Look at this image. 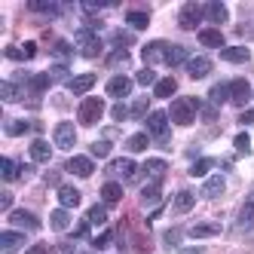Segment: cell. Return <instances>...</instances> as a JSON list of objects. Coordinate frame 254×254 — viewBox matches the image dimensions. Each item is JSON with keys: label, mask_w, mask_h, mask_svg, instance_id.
Returning <instances> with one entry per match:
<instances>
[{"label": "cell", "mask_w": 254, "mask_h": 254, "mask_svg": "<svg viewBox=\"0 0 254 254\" xmlns=\"http://www.w3.org/2000/svg\"><path fill=\"white\" fill-rule=\"evenodd\" d=\"M101 199H104L107 205H117L120 199H123V187L117 184V181H107V184L101 187Z\"/></svg>", "instance_id": "24"}, {"label": "cell", "mask_w": 254, "mask_h": 254, "mask_svg": "<svg viewBox=\"0 0 254 254\" xmlns=\"http://www.w3.org/2000/svg\"><path fill=\"white\" fill-rule=\"evenodd\" d=\"M129 92H132V80H129V77L117 74V77L107 80V95H111V98H126Z\"/></svg>", "instance_id": "9"}, {"label": "cell", "mask_w": 254, "mask_h": 254, "mask_svg": "<svg viewBox=\"0 0 254 254\" xmlns=\"http://www.w3.org/2000/svg\"><path fill=\"white\" fill-rule=\"evenodd\" d=\"M135 83H141V86H150V83H156V74L150 67H144V70H138V77H135Z\"/></svg>", "instance_id": "42"}, {"label": "cell", "mask_w": 254, "mask_h": 254, "mask_svg": "<svg viewBox=\"0 0 254 254\" xmlns=\"http://www.w3.org/2000/svg\"><path fill=\"white\" fill-rule=\"evenodd\" d=\"M147 104H150L147 98H138V101L132 104V114H129V117H135V120H141L144 114H147Z\"/></svg>", "instance_id": "43"}, {"label": "cell", "mask_w": 254, "mask_h": 254, "mask_svg": "<svg viewBox=\"0 0 254 254\" xmlns=\"http://www.w3.org/2000/svg\"><path fill=\"white\" fill-rule=\"evenodd\" d=\"M239 123H242V126H251V123H254V107H251V111H245V114L239 117Z\"/></svg>", "instance_id": "55"}, {"label": "cell", "mask_w": 254, "mask_h": 254, "mask_svg": "<svg viewBox=\"0 0 254 254\" xmlns=\"http://www.w3.org/2000/svg\"><path fill=\"white\" fill-rule=\"evenodd\" d=\"M0 169H3V181H15V178L22 175V166H15L12 159H3V162H0Z\"/></svg>", "instance_id": "38"}, {"label": "cell", "mask_w": 254, "mask_h": 254, "mask_svg": "<svg viewBox=\"0 0 254 254\" xmlns=\"http://www.w3.org/2000/svg\"><path fill=\"white\" fill-rule=\"evenodd\" d=\"M49 83H52V77H49V70H46V74H34L25 86H28V92H31L34 98H37L40 92H46V89H49Z\"/></svg>", "instance_id": "20"}, {"label": "cell", "mask_w": 254, "mask_h": 254, "mask_svg": "<svg viewBox=\"0 0 254 254\" xmlns=\"http://www.w3.org/2000/svg\"><path fill=\"white\" fill-rule=\"evenodd\" d=\"M0 95H3V101H19V98H25L22 86L15 83V80H6V83H3V89H0Z\"/></svg>", "instance_id": "31"}, {"label": "cell", "mask_w": 254, "mask_h": 254, "mask_svg": "<svg viewBox=\"0 0 254 254\" xmlns=\"http://www.w3.org/2000/svg\"><path fill=\"white\" fill-rule=\"evenodd\" d=\"M25 254H49V245H43V242H40V245H31Z\"/></svg>", "instance_id": "50"}, {"label": "cell", "mask_w": 254, "mask_h": 254, "mask_svg": "<svg viewBox=\"0 0 254 254\" xmlns=\"http://www.w3.org/2000/svg\"><path fill=\"white\" fill-rule=\"evenodd\" d=\"M126 62H129V52H126V49H117L114 56L107 59V64H126Z\"/></svg>", "instance_id": "46"}, {"label": "cell", "mask_w": 254, "mask_h": 254, "mask_svg": "<svg viewBox=\"0 0 254 254\" xmlns=\"http://www.w3.org/2000/svg\"><path fill=\"white\" fill-rule=\"evenodd\" d=\"M129 114H132V111H129L126 104H114V111H111V117H114V120H126Z\"/></svg>", "instance_id": "47"}, {"label": "cell", "mask_w": 254, "mask_h": 254, "mask_svg": "<svg viewBox=\"0 0 254 254\" xmlns=\"http://www.w3.org/2000/svg\"><path fill=\"white\" fill-rule=\"evenodd\" d=\"M221 233V224H196V227H190V236L193 239H208V236H217Z\"/></svg>", "instance_id": "29"}, {"label": "cell", "mask_w": 254, "mask_h": 254, "mask_svg": "<svg viewBox=\"0 0 254 254\" xmlns=\"http://www.w3.org/2000/svg\"><path fill=\"white\" fill-rule=\"evenodd\" d=\"M86 221L89 224H107V208L104 205H92V208H89V214H86Z\"/></svg>", "instance_id": "36"}, {"label": "cell", "mask_w": 254, "mask_h": 254, "mask_svg": "<svg viewBox=\"0 0 254 254\" xmlns=\"http://www.w3.org/2000/svg\"><path fill=\"white\" fill-rule=\"evenodd\" d=\"M227 190V178H221V175H214V178H208L205 184H202V196L205 199H217Z\"/></svg>", "instance_id": "18"}, {"label": "cell", "mask_w": 254, "mask_h": 254, "mask_svg": "<svg viewBox=\"0 0 254 254\" xmlns=\"http://www.w3.org/2000/svg\"><path fill=\"white\" fill-rule=\"evenodd\" d=\"M28 9H34V12H49V15H59V6H56V3H40V0H31V3H28Z\"/></svg>", "instance_id": "41"}, {"label": "cell", "mask_w": 254, "mask_h": 254, "mask_svg": "<svg viewBox=\"0 0 254 254\" xmlns=\"http://www.w3.org/2000/svg\"><path fill=\"white\" fill-rule=\"evenodd\" d=\"M233 144H236V150H239V153H248V150H251V138H248L245 132H242V135H236Z\"/></svg>", "instance_id": "45"}, {"label": "cell", "mask_w": 254, "mask_h": 254, "mask_svg": "<svg viewBox=\"0 0 254 254\" xmlns=\"http://www.w3.org/2000/svg\"><path fill=\"white\" fill-rule=\"evenodd\" d=\"M70 52H74V49H70V43H67V40H56V46H52V56L62 59V62H67V59H70Z\"/></svg>", "instance_id": "39"}, {"label": "cell", "mask_w": 254, "mask_h": 254, "mask_svg": "<svg viewBox=\"0 0 254 254\" xmlns=\"http://www.w3.org/2000/svg\"><path fill=\"white\" fill-rule=\"evenodd\" d=\"M202 9H205V19H211L214 25H224V22H227V15H230V12H227V6H224V3H217V0L205 3Z\"/></svg>", "instance_id": "19"}, {"label": "cell", "mask_w": 254, "mask_h": 254, "mask_svg": "<svg viewBox=\"0 0 254 254\" xmlns=\"http://www.w3.org/2000/svg\"><path fill=\"white\" fill-rule=\"evenodd\" d=\"M22 245H25V236L22 233H12V230L0 233V248H3V254H15Z\"/></svg>", "instance_id": "14"}, {"label": "cell", "mask_w": 254, "mask_h": 254, "mask_svg": "<svg viewBox=\"0 0 254 254\" xmlns=\"http://www.w3.org/2000/svg\"><path fill=\"white\" fill-rule=\"evenodd\" d=\"M22 52H25V59H34V56H37V43H25Z\"/></svg>", "instance_id": "51"}, {"label": "cell", "mask_w": 254, "mask_h": 254, "mask_svg": "<svg viewBox=\"0 0 254 254\" xmlns=\"http://www.w3.org/2000/svg\"><path fill=\"white\" fill-rule=\"evenodd\" d=\"M202 15H205V9L199 6V3H184L181 12H178V25L184 28V31H196V25L202 22Z\"/></svg>", "instance_id": "5"}, {"label": "cell", "mask_w": 254, "mask_h": 254, "mask_svg": "<svg viewBox=\"0 0 254 254\" xmlns=\"http://www.w3.org/2000/svg\"><path fill=\"white\" fill-rule=\"evenodd\" d=\"M59 254H74V248H70V242H64V245L59 248Z\"/></svg>", "instance_id": "61"}, {"label": "cell", "mask_w": 254, "mask_h": 254, "mask_svg": "<svg viewBox=\"0 0 254 254\" xmlns=\"http://www.w3.org/2000/svg\"><path fill=\"white\" fill-rule=\"evenodd\" d=\"M59 202H62V208H77L80 205V190L77 187H59Z\"/></svg>", "instance_id": "22"}, {"label": "cell", "mask_w": 254, "mask_h": 254, "mask_svg": "<svg viewBox=\"0 0 254 254\" xmlns=\"http://www.w3.org/2000/svg\"><path fill=\"white\" fill-rule=\"evenodd\" d=\"M184 62H190V59H187V49H184V46H169L166 64H169V67H178V64H184Z\"/></svg>", "instance_id": "33"}, {"label": "cell", "mask_w": 254, "mask_h": 254, "mask_svg": "<svg viewBox=\"0 0 254 254\" xmlns=\"http://www.w3.org/2000/svg\"><path fill=\"white\" fill-rule=\"evenodd\" d=\"M107 172H111L114 178H132L135 175V162L129 156H123V159H114L111 166H107Z\"/></svg>", "instance_id": "16"}, {"label": "cell", "mask_w": 254, "mask_h": 254, "mask_svg": "<svg viewBox=\"0 0 254 254\" xmlns=\"http://www.w3.org/2000/svg\"><path fill=\"white\" fill-rule=\"evenodd\" d=\"M6 59H12V62H22V59H25L22 46H6Z\"/></svg>", "instance_id": "48"}, {"label": "cell", "mask_w": 254, "mask_h": 254, "mask_svg": "<svg viewBox=\"0 0 254 254\" xmlns=\"http://www.w3.org/2000/svg\"><path fill=\"white\" fill-rule=\"evenodd\" d=\"M49 156H52V147H49L43 138H37V141L31 144V159L34 162H49Z\"/></svg>", "instance_id": "26"}, {"label": "cell", "mask_w": 254, "mask_h": 254, "mask_svg": "<svg viewBox=\"0 0 254 254\" xmlns=\"http://www.w3.org/2000/svg\"><path fill=\"white\" fill-rule=\"evenodd\" d=\"M166 242H169V245H178V242H181V233H178V230H169V233H166Z\"/></svg>", "instance_id": "53"}, {"label": "cell", "mask_w": 254, "mask_h": 254, "mask_svg": "<svg viewBox=\"0 0 254 254\" xmlns=\"http://www.w3.org/2000/svg\"><path fill=\"white\" fill-rule=\"evenodd\" d=\"M147 144H150V135L138 132V135H132L129 141H126V147H129V153H141V150H147Z\"/></svg>", "instance_id": "32"}, {"label": "cell", "mask_w": 254, "mask_h": 254, "mask_svg": "<svg viewBox=\"0 0 254 254\" xmlns=\"http://www.w3.org/2000/svg\"><path fill=\"white\" fill-rule=\"evenodd\" d=\"M49 77H52V80H64V77H67V67H64V64L52 67V70H49Z\"/></svg>", "instance_id": "49"}, {"label": "cell", "mask_w": 254, "mask_h": 254, "mask_svg": "<svg viewBox=\"0 0 254 254\" xmlns=\"http://www.w3.org/2000/svg\"><path fill=\"white\" fill-rule=\"evenodd\" d=\"M31 175H34V166H22V175L19 178H31Z\"/></svg>", "instance_id": "58"}, {"label": "cell", "mask_w": 254, "mask_h": 254, "mask_svg": "<svg viewBox=\"0 0 254 254\" xmlns=\"http://www.w3.org/2000/svg\"><path fill=\"white\" fill-rule=\"evenodd\" d=\"M141 56H144V64H159V62H166V56H169V43L166 40H153V43H147L141 49Z\"/></svg>", "instance_id": "6"}, {"label": "cell", "mask_w": 254, "mask_h": 254, "mask_svg": "<svg viewBox=\"0 0 254 254\" xmlns=\"http://www.w3.org/2000/svg\"><path fill=\"white\" fill-rule=\"evenodd\" d=\"M49 227L59 230V233L67 230V227H70V214H67V208H56V211H52V214H49Z\"/></svg>", "instance_id": "28"}, {"label": "cell", "mask_w": 254, "mask_h": 254, "mask_svg": "<svg viewBox=\"0 0 254 254\" xmlns=\"http://www.w3.org/2000/svg\"><path fill=\"white\" fill-rule=\"evenodd\" d=\"M230 98V83H217V86H211V92H208V101L211 104H224Z\"/></svg>", "instance_id": "34"}, {"label": "cell", "mask_w": 254, "mask_h": 254, "mask_svg": "<svg viewBox=\"0 0 254 254\" xmlns=\"http://www.w3.org/2000/svg\"><path fill=\"white\" fill-rule=\"evenodd\" d=\"M107 242H111V233H101V236H98V239H95L92 245H95V248H107Z\"/></svg>", "instance_id": "52"}, {"label": "cell", "mask_w": 254, "mask_h": 254, "mask_svg": "<svg viewBox=\"0 0 254 254\" xmlns=\"http://www.w3.org/2000/svg\"><path fill=\"white\" fill-rule=\"evenodd\" d=\"M202 114H205V120H214V117H217V111H214V107H205Z\"/></svg>", "instance_id": "60"}, {"label": "cell", "mask_w": 254, "mask_h": 254, "mask_svg": "<svg viewBox=\"0 0 254 254\" xmlns=\"http://www.w3.org/2000/svg\"><path fill=\"white\" fill-rule=\"evenodd\" d=\"M199 43L208 46V49H224V34L217 28H202L199 31Z\"/></svg>", "instance_id": "15"}, {"label": "cell", "mask_w": 254, "mask_h": 254, "mask_svg": "<svg viewBox=\"0 0 254 254\" xmlns=\"http://www.w3.org/2000/svg\"><path fill=\"white\" fill-rule=\"evenodd\" d=\"M107 153H111V141H95V144H92V156L104 159Z\"/></svg>", "instance_id": "44"}, {"label": "cell", "mask_w": 254, "mask_h": 254, "mask_svg": "<svg viewBox=\"0 0 254 254\" xmlns=\"http://www.w3.org/2000/svg\"><path fill=\"white\" fill-rule=\"evenodd\" d=\"M193 205H196V193L193 190H181L175 196V214H187Z\"/></svg>", "instance_id": "21"}, {"label": "cell", "mask_w": 254, "mask_h": 254, "mask_svg": "<svg viewBox=\"0 0 254 254\" xmlns=\"http://www.w3.org/2000/svg\"><path fill=\"white\" fill-rule=\"evenodd\" d=\"M175 92H178V80H172V77L159 80V83L153 86V95H156V98H172Z\"/></svg>", "instance_id": "27"}, {"label": "cell", "mask_w": 254, "mask_h": 254, "mask_svg": "<svg viewBox=\"0 0 254 254\" xmlns=\"http://www.w3.org/2000/svg\"><path fill=\"white\" fill-rule=\"evenodd\" d=\"M114 40H117L120 46H129V43H132V34H117V37H114Z\"/></svg>", "instance_id": "56"}, {"label": "cell", "mask_w": 254, "mask_h": 254, "mask_svg": "<svg viewBox=\"0 0 254 254\" xmlns=\"http://www.w3.org/2000/svg\"><path fill=\"white\" fill-rule=\"evenodd\" d=\"M159 184H162V181H150V184L141 190V202L144 205H153V202H159V199H162V187Z\"/></svg>", "instance_id": "25"}, {"label": "cell", "mask_w": 254, "mask_h": 254, "mask_svg": "<svg viewBox=\"0 0 254 254\" xmlns=\"http://www.w3.org/2000/svg\"><path fill=\"white\" fill-rule=\"evenodd\" d=\"M126 25H132L135 31H144L150 25V15L147 12H138V9H132V12H126Z\"/></svg>", "instance_id": "30"}, {"label": "cell", "mask_w": 254, "mask_h": 254, "mask_svg": "<svg viewBox=\"0 0 254 254\" xmlns=\"http://www.w3.org/2000/svg\"><path fill=\"white\" fill-rule=\"evenodd\" d=\"M187 74H190L193 80H202V77H208V74H211V59H205V56H196V59H190V62H187Z\"/></svg>", "instance_id": "11"}, {"label": "cell", "mask_w": 254, "mask_h": 254, "mask_svg": "<svg viewBox=\"0 0 254 254\" xmlns=\"http://www.w3.org/2000/svg\"><path fill=\"white\" fill-rule=\"evenodd\" d=\"M92 86H95V74H80V77H70V80H67V89H70L74 95L89 92Z\"/></svg>", "instance_id": "17"}, {"label": "cell", "mask_w": 254, "mask_h": 254, "mask_svg": "<svg viewBox=\"0 0 254 254\" xmlns=\"http://www.w3.org/2000/svg\"><path fill=\"white\" fill-rule=\"evenodd\" d=\"M178 254H202V248H181Z\"/></svg>", "instance_id": "59"}, {"label": "cell", "mask_w": 254, "mask_h": 254, "mask_svg": "<svg viewBox=\"0 0 254 254\" xmlns=\"http://www.w3.org/2000/svg\"><path fill=\"white\" fill-rule=\"evenodd\" d=\"M77 144V129L74 123H59L56 126V147L59 150H70Z\"/></svg>", "instance_id": "7"}, {"label": "cell", "mask_w": 254, "mask_h": 254, "mask_svg": "<svg viewBox=\"0 0 254 254\" xmlns=\"http://www.w3.org/2000/svg\"><path fill=\"white\" fill-rule=\"evenodd\" d=\"M144 172H147V178H153V181H162V175L169 172V162L166 159H147L144 162Z\"/></svg>", "instance_id": "23"}, {"label": "cell", "mask_w": 254, "mask_h": 254, "mask_svg": "<svg viewBox=\"0 0 254 254\" xmlns=\"http://www.w3.org/2000/svg\"><path fill=\"white\" fill-rule=\"evenodd\" d=\"M64 169L70 175H77V178H89V175L95 172V166H92V159H89V156H70Z\"/></svg>", "instance_id": "10"}, {"label": "cell", "mask_w": 254, "mask_h": 254, "mask_svg": "<svg viewBox=\"0 0 254 254\" xmlns=\"http://www.w3.org/2000/svg\"><path fill=\"white\" fill-rule=\"evenodd\" d=\"M74 236H77V239H86V236H89V221H86V224H80Z\"/></svg>", "instance_id": "57"}, {"label": "cell", "mask_w": 254, "mask_h": 254, "mask_svg": "<svg viewBox=\"0 0 254 254\" xmlns=\"http://www.w3.org/2000/svg\"><path fill=\"white\" fill-rule=\"evenodd\" d=\"M248 98H251V83L242 80V77L233 80V83H230V101H233V104H245Z\"/></svg>", "instance_id": "12"}, {"label": "cell", "mask_w": 254, "mask_h": 254, "mask_svg": "<svg viewBox=\"0 0 254 254\" xmlns=\"http://www.w3.org/2000/svg\"><path fill=\"white\" fill-rule=\"evenodd\" d=\"M221 59L230 64H245L251 59V49L248 46H227V49H221Z\"/></svg>", "instance_id": "13"}, {"label": "cell", "mask_w": 254, "mask_h": 254, "mask_svg": "<svg viewBox=\"0 0 254 254\" xmlns=\"http://www.w3.org/2000/svg\"><path fill=\"white\" fill-rule=\"evenodd\" d=\"M77 49H80V56L83 59H98L101 56V37H98V34H95V28H80L77 31Z\"/></svg>", "instance_id": "2"}, {"label": "cell", "mask_w": 254, "mask_h": 254, "mask_svg": "<svg viewBox=\"0 0 254 254\" xmlns=\"http://www.w3.org/2000/svg\"><path fill=\"white\" fill-rule=\"evenodd\" d=\"M147 135H153L159 144H166V141H169V114L153 111V114L147 117Z\"/></svg>", "instance_id": "4"}, {"label": "cell", "mask_w": 254, "mask_h": 254, "mask_svg": "<svg viewBox=\"0 0 254 254\" xmlns=\"http://www.w3.org/2000/svg\"><path fill=\"white\" fill-rule=\"evenodd\" d=\"M239 227H242V230L254 227V196L245 202V208H242V214H239Z\"/></svg>", "instance_id": "35"}, {"label": "cell", "mask_w": 254, "mask_h": 254, "mask_svg": "<svg viewBox=\"0 0 254 254\" xmlns=\"http://www.w3.org/2000/svg\"><path fill=\"white\" fill-rule=\"evenodd\" d=\"M199 98H175L172 101V111H169V117H172V123H178V126H193V120H196V114H199Z\"/></svg>", "instance_id": "1"}, {"label": "cell", "mask_w": 254, "mask_h": 254, "mask_svg": "<svg viewBox=\"0 0 254 254\" xmlns=\"http://www.w3.org/2000/svg\"><path fill=\"white\" fill-rule=\"evenodd\" d=\"M211 166H214V159H196L193 166H190V175H193V178H205Z\"/></svg>", "instance_id": "37"}, {"label": "cell", "mask_w": 254, "mask_h": 254, "mask_svg": "<svg viewBox=\"0 0 254 254\" xmlns=\"http://www.w3.org/2000/svg\"><path fill=\"white\" fill-rule=\"evenodd\" d=\"M9 205H12V193H3V196H0V208L9 211Z\"/></svg>", "instance_id": "54"}, {"label": "cell", "mask_w": 254, "mask_h": 254, "mask_svg": "<svg viewBox=\"0 0 254 254\" xmlns=\"http://www.w3.org/2000/svg\"><path fill=\"white\" fill-rule=\"evenodd\" d=\"M104 114V101L101 98H83L80 101V111H77V120L83 126H95Z\"/></svg>", "instance_id": "3"}, {"label": "cell", "mask_w": 254, "mask_h": 254, "mask_svg": "<svg viewBox=\"0 0 254 254\" xmlns=\"http://www.w3.org/2000/svg\"><path fill=\"white\" fill-rule=\"evenodd\" d=\"M28 129H31V126H28L25 120H9V123H6V135H12V138L22 135V132H28Z\"/></svg>", "instance_id": "40"}, {"label": "cell", "mask_w": 254, "mask_h": 254, "mask_svg": "<svg viewBox=\"0 0 254 254\" xmlns=\"http://www.w3.org/2000/svg\"><path fill=\"white\" fill-rule=\"evenodd\" d=\"M9 224H12V227H25V230H40L37 214H34V211H25V208L9 211Z\"/></svg>", "instance_id": "8"}]
</instances>
